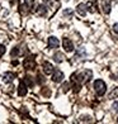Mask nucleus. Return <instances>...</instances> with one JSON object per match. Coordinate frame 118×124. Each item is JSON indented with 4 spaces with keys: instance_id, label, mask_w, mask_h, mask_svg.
<instances>
[{
    "instance_id": "obj_6",
    "label": "nucleus",
    "mask_w": 118,
    "mask_h": 124,
    "mask_svg": "<svg viewBox=\"0 0 118 124\" xmlns=\"http://www.w3.org/2000/svg\"><path fill=\"white\" fill-rule=\"evenodd\" d=\"M86 12H88V8H86V5L85 4H77V7H76V13L79 15H81V16H85L86 15Z\"/></svg>"
},
{
    "instance_id": "obj_4",
    "label": "nucleus",
    "mask_w": 118,
    "mask_h": 124,
    "mask_svg": "<svg viewBox=\"0 0 118 124\" xmlns=\"http://www.w3.org/2000/svg\"><path fill=\"white\" fill-rule=\"evenodd\" d=\"M23 65H24V67L27 70H33V69H34V66H36V61H34L33 57H28V58L24 60Z\"/></svg>"
},
{
    "instance_id": "obj_19",
    "label": "nucleus",
    "mask_w": 118,
    "mask_h": 124,
    "mask_svg": "<svg viewBox=\"0 0 118 124\" xmlns=\"http://www.w3.org/2000/svg\"><path fill=\"white\" fill-rule=\"evenodd\" d=\"M5 51H7L5 46H3V44H0V56H3V54L5 53Z\"/></svg>"
},
{
    "instance_id": "obj_13",
    "label": "nucleus",
    "mask_w": 118,
    "mask_h": 124,
    "mask_svg": "<svg viewBox=\"0 0 118 124\" xmlns=\"http://www.w3.org/2000/svg\"><path fill=\"white\" fill-rule=\"evenodd\" d=\"M108 98L109 99H117L118 98V87H114L112 91L108 94Z\"/></svg>"
},
{
    "instance_id": "obj_9",
    "label": "nucleus",
    "mask_w": 118,
    "mask_h": 124,
    "mask_svg": "<svg viewBox=\"0 0 118 124\" xmlns=\"http://www.w3.org/2000/svg\"><path fill=\"white\" fill-rule=\"evenodd\" d=\"M102 8H103V12L105 14L110 13V1H109V0H103V1H102Z\"/></svg>"
},
{
    "instance_id": "obj_8",
    "label": "nucleus",
    "mask_w": 118,
    "mask_h": 124,
    "mask_svg": "<svg viewBox=\"0 0 118 124\" xmlns=\"http://www.w3.org/2000/svg\"><path fill=\"white\" fill-rule=\"evenodd\" d=\"M14 78H15V75L13 74V72H7V74L3 75V81L4 82H8L9 84V82H12Z\"/></svg>"
},
{
    "instance_id": "obj_10",
    "label": "nucleus",
    "mask_w": 118,
    "mask_h": 124,
    "mask_svg": "<svg viewBox=\"0 0 118 124\" xmlns=\"http://www.w3.org/2000/svg\"><path fill=\"white\" fill-rule=\"evenodd\" d=\"M18 89H19L18 90V94L20 95V96H24V95L27 94V84L24 81H20V85H19Z\"/></svg>"
},
{
    "instance_id": "obj_5",
    "label": "nucleus",
    "mask_w": 118,
    "mask_h": 124,
    "mask_svg": "<svg viewBox=\"0 0 118 124\" xmlns=\"http://www.w3.org/2000/svg\"><path fill=\"white\" fill-rule=\"evenodd\" d=\"M59 46H60L59 38H56V37H50V38H48V47L51 48V49L59 48Z\"/></svg>"
},
{
    "instance_id": "obj_17",
    "label": "nucleus",
    "mask_w": 118,
    "mask_h": 124,
    "mask_svg": "<svg viewBox=\"0 0 118 124\" xmlns=\"http://www.w3.org/2000/svg\"><path fill=\"white\" fill-rule=\"evenodd\" d=\"M64 15H65V16H69V18H71V16H72V10H71V9H66L65 12H64Z\"/></svg>"
},
{
    "instance_id": "obj_16",
    "label": "nucleus",
    "mask_w": 118,
    "mask_h": 124,
    "mask_svg": "<svg viewBox=\"0 0 118 124\" xmlns=\"http://www.w3.org/2000/svg\"><path fill=\"white\" fill-rule=\"evenodd\" d=\"M70 86H71V85H70V82H65V84H64V86H62V91H64V93L69 91Z\"/></svg>"
},
{
    "instance_id": "obj_24",
    "label": "nucleus",
    "mask_w": 118,
    "mask_h": 124,
    "mask_svg": "<svg viewBox=\"0 0 118 124\" xmlns=\"http://www.w3.org/2000/svg\"><path fill=\"white\" fill-rule=\"evenodd\" d=\"M117 122H118V119H117Z\"/></svg>"
},
{
    "instance_id": "obj_12",
    "label": "nucleus",
    "mask_w": 118,
    "mask_h": 124,
    "mask_svg": "<svg viewBox=\"0 0 118 124\" xmlns=\"http://www.w3.org/2000/svg\"><path fill=\"white\" fill-rule=\"evenodd\" d=\"M53 60H55L56 62H57V63H61V62H64L65 56H64V53L57 52V53H55V54H53Z\"/></svg>"
},
{
    "instance_id": "obj_7",
    "label": "nucleus",
    "mask_w": 118,
    "mask_h": 124,
    "mask_svg": "<svg viewBox=\"0 0 118 124\" xmlns=\"http://www.w3.org/2000/svg\"><path fill=\"white\" fill-rule=\"evenodd\" d=\"M53 66L50 62H43V72L46 75H52L53 74Z\"/></svg>"
},
{
    "instance_id": "obj_15",
    "label": "nucleus",
    "mask_w": 118,
    "mask_h": 124,
    "mask_svg": "<svg viewBox=\"0 0 118 124\" xmlns=\"http://www.w3.org/2000/svg\"><path fill=\"white\" fill-rule=\"evenodd\" d=\"M24 82H25V84H28V86H33V81H32V77H29V76L24 78Z\"/></svg>"
},
{
    "instance_id": "obj_21",
    "label": "nucleus",
    "mask_w": 118,
    "mask_h": 124,
    "mask_svg": "<svg viewBox=\"0 0 118 124\" xmlns=\"http://www.w3.org/2000/svg\"><path fill=\"white\" fill-rule=\"evenodd\" d=\"M42 1L46 4V5H52V3H53V0H42Z\"/></svg>"
},
{
    "instance_id": "obj_11",
    "label": "nucleus",
    "mask_w": 118,
    "mask_h": 124,
    "mask_svg": "<svg viewBox=\"0 0 118 124\" xmlns=\"http://www.w3.org/2000/svg\"><path fill=\"white\" fill-rule=\"evenodd\" d=\"M36 12L38 15H41V16H44L47 14V8L44 7V5H38L37 9H36Z\"/></svg>"
},
{
    "instance_id": "obj_1",
    "label": "nucleus",
    "mask_w": 118,
    "mask_h": 124,
    "mask_svg": "<svg viewBox=\"0 0 118 124\" xmlns=\"http://www.w3.org/2000/svg\"><path fill=\"white\" fill-rule=\"evenodd\" d=\"M94 89H95V93L98 94V96H103L107 91V85L103 80L98 78V80L94 81Z\"/></svg>"
},
{
    "instance_id": "obj_20",
    "label": "nucleus",
    "mask_w": 118,
    "mask_h": 124,
    "mask_svg": "<svg viewBox=\"0 0 118 124\" xmlns=\"http://www.w3.org/2000/svg\"><path fill=\"white\" fill-rule=\"evenodd\" d=\"M18 54H19V49L17 48V47L13 48V49H12V56H18Z\"/></svg>"
},
{
    "instance_id": "obj_18",
    "label": "nucleus",
    "mask_w": 118,
    "mask_h": 124,
    "mask_svg": "<svg viewBox=\"0 0 118 124\" xmlns=\"http://www.w3.org/2000/svg\"><path fill=\"white\" fill-rule=\"evenodd\" d=\"M25 4H27V7L28 8H33V4H34V0H24Z\"/></svg>"
},
{
    "instance_id": "obj_2",
    "label": "nucleus",
    "mask_w": 118,
    "mask_h": 124,
    "mask_svg": "<svg viewBox=\"0 0 118 124\" xmlns=\"http://www.w3.org/2000/svg\"><path fill=\"white\" fill-rule=\"evenodd\" d=\"M64 80V72L61 70H55L52 74V81L53 82H61Z\"/></svg>"
},
{
    "instance_id": "obj_3",
    "label": "nucleus",
    "mask_w": 118,
    "mask_h": 124,
    "mask_svg": "<svg viewBox=\"0 0 118 124\" xmlns=\"http://www.w3.org/2000/svg\"><path fill=\"white\" fill-rule=\"evenodd\" d=\"M62 46H64L66 52H72V51H74V44H72L71 39H69V38H64Z\"/></svg>"
},
{
    "instance_id": "obj_23",
    "label": "nucleus",
    "mask_w": 118,
    "mask_h": 124,
    "mask_svg": "<svg viewBox=\"0 0 118 124\" xmlns=\"http://www.w3.org/2000/svg\"><path fill=\"white\" fill-rule=\"evenodd\" d=\"M113 109H114L116 111H118V103H114V104H113Z\"/></svg>"
},
{
    "instance_id": "obj_14",
    "label": "nucleus",
    "mask_w": 118,
    "mask_h": 124,
    "mask_svg": "<svg viewBox=\"0 0 118 124\" xmlns=\"http://www.w3.org/2000/svg\"><path fill=\"white\" fill-rule=\"evenodd\" d=\"M83 54H85V49L81 47V48H79V52H76V56H75V57L77 58V57H80V56H83Z\"/></svg>"
},
{
    "instance_id": "obj_22",
    "label": "nucleus",
    "mask_w": 118,
    "mask_h": 124,
    "mask_svg": "<svg viewBox=\"0 0 118 124\" xmlns=\"http://www.w3.org/2000/svg\"><path fill=\"white\" fill-rule=\"evenodd\" d=\"M113 31H114L116 33H118V23H116V24L113 25Z\"/></svg>"
}]
</instances>
